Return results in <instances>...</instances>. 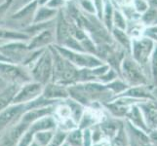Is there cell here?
<instances>
[{"label":"cell","mask_w":157,"mask_h":146,"mask_svg":"<svg viewBox=\"0 0 157 146\" xmlns=\"http://www.w3.org/2000/svg\"><path fill=\"white\" fill-rule=\"evenodd\" d=\"M31 78L35 82L46 85L52 79L53 75V58L49 48H46L39 58L29 67Z\"/></svg>","instance_id":"cell-1"},{"label":"cell","mask_w":157,"mask_h":146,"mask_svg":"<svg viewBox=\"0 0 157 146\" xmlns=\"http://www.w3.org/2000/svg\"><path fill=\"white\" fill-rule=\"evenodd\" d=\"M53 46L64 58H67L68 62L78 68H94L104 64L100 58L92 54L72 51L57 44H53Z\"/></svg>","instance_id":"cell-2"},{"label":"cell","mask_w":157,"mask_h":146,"mask_svg":"<svg viewBox=\"0 0 157 146\" xmlns=\"http://www.w3.org/2000/svg\"><path fill=\"white\" fill-rule=\"evenodd\" d=\"M0 78L9 83L18 85L31 81L29 69L21 63L0 62Z\"/></svg>","instance_id":"cell-3"},{"label":"cell","mask_w":157,"mask_h":146,"mask_svg":"<svg viewBox=\"0 0 157 146\" xmlns=\"http://www.w3.org/2000/svg\"><path fill=\"white\" fill-rule=\"evenodd\" d=\"M29 52L28 43L25 41H7L0 46V53L10 62L21 64Z\"/></svg>","instance_id":"cell-4"},{"label":"cell","mask_w":157,"mask_h":146,"mask_svg":"<svg viewBox=\"0 0 157 146\" xmlns=\"http://www.w3.org/2000/svg\"><path fill=\"white\" fill-rule=\"evenodd\" d=\"M43 88H44V85L35 82V81L33 82L29 81L28 83H25L18 90L12 101L13 104H24L38 99V96L42 94Z\"/></svg>","instance_id":"cell-5"},{"label":"cell","mask_w":157,"mask_h":146,"mask_svg":"<svg viewBox=\"0 0 157 146\" xmlns=\"http://www.w3.org/2000/svg\"><path fill=\"white\" fill-rule=\"evenodd\" d=\"M122 73L124 79L131 85H140L145 82L142 70L137 62H133L130 58H125L122 62Z\"/></svg>","instance_id":"cell-6"},{"label":"cell","mask_w":157,"mask_h":146,"mask_svg":"<svg viewBox=\"0 0 157 146\" xmlns=\"http://www.w3.org/2000/svg\"><path fill=\"white\" fill-rule=\"evenodd\" d=\"M53 44H55V31L50 28L37 32L28 42V49L29 51H35L46 49Z\"/></svg>","instance_id":"cell-7"},{"label":"cell","mask_w":157,"mask_h":146,"mask_svg":"<svg viewBox=\"0 0 157 146\" xmlns=\"http://www.w3.org/2000/svg\"><path fill=\"white\" fill-rule=\"evenodd\" d=\"M55 44L62 45L70 36L69 32V21L66 17L63 8L59 9L55 19Z\"/></svg>","instance_id":"cell-8"},{"label":"cell","mask_w":157,"mask_h":146,"mask_svg":"<svg viewBox=\"0 0 157 146\" xmlns=\"http://www.w3.org/2000/svg\"><path fill=\"white\" fill-rule=\"evenodd\" d=\"M152 41L150 39L144 38L140 40H136L133 42V55L139 63L147 62L149 57V54L152 50Z\"/></svg>","instance_id":"cell-9"},{"label":"cell","mask_w":157,"mask_h":146,"mask_svg":"<svg viewBox=\"0 0 157 146\" xmlns=\"http://www.w3.org/2000/svg\"><path fill=\"white\" fill-rule=\"evenodd\" d=\"M43 97L47 99H67L69 97L68 90L64 87L63 85L58 84V83H48L43 88L42 92Z\"/></svg>","instance_id":"cell-10"},{"label":"cell","mask_w":157,"mask_h":146,"mask_svg":"<svg viewBox=\"0 0 157 146\" xmlns=\"http://www.w3.org/2000/svg\"><path fill=\"white\" fill-rule=\"evenodd\" d=\"M140 107L149 131L157 129V103L152 101L143 102Z\"/></svg>","instance_id":"cell-11"},{"label":"cell","mask_w":157,"mask_h":146,"mask_svg":"<svg viewBox=\"0 0 157 146\" xmlns=\"http://www.w3.org/2000/svg\"><path fill=\"white\" fill-rule=\"evenodd\" d=\"M59 10L47 7L46 5H41L36 9L32 18L31 24H41L55 20L58 15Z\"/></svg>","instance_id":"cell-12"},{"label":"cell","mask_w":157,"mask_h":146,"mask_svg":"<svg viewBox=\"0 0 157 146\" xmlns=\"http://www.w3.org/2000/svg\"><path fill=\"white\" fill-rule=\"evenodd\" d=\"M25 108L24 104H13L0 111V129L6 127L8 124L17 117Z\"/></svg>","instance_id":"cell-13"},{"label":"cell","mask_w":157,"mask_h":146,"mask_svg":"<svg viewBox=\"0 0 157 146\" xmlns=\"http://www.w3.org/2000/svg\"><path fill=\"white\" fill-rule=\"evenodd\" d=\"M38 6L39 5H38V2H37V0H33V1H31L29 3L24 4L23 7L11 16V19L21 21V20L28 19L31 17V16H32V18H33V15L35 13L36 9L38 8Z\"/></svg>","instance_id":"cell-14"},{"label":"cell","mask_w":157,"mask_h":146,"mask_svg":"<svg viewBox=\"0 0 157 146\" xmlns=\"http://www.w3.org/2000/svg\"><path fill=\"white\" fill-rule=\"evenodd\" d=\"M127 114H128L130 120H131V122L134 126L140 128V129H143V131H144L145 133L149 132V129L147 125V123H145V121H144L143 112L138 106H132L128 110Z\"/></svg>","instance_id":"cell-15"},{"label":"cell","mask_w":157,"mask_h":146,"mask_svg":"<svg viewBox=\"0 0 157 146\" xmlns=\"http://www.w3.org/2000/svg\"><path fill=\"white\" fill-rule=\"evenodd\" d=\"M30 36L24 31H19L10 28H0V40L5 41H25L29 40Z\"/></svg>","instance_id":"cell-16"},{"label":"cell","mask_w":157,"mask_h":146,"mask_svg":"<svg viewBox=\"0 0 157 146\" xmlns=\"http://www.w3.org/2000/svg\"><path fill=\"white\" fill-rule=\"evenodd\" d=\"M17 86L18 85L12 84L0 92V111L5 109L13 101L14 97L19 90Z\"/></svg>","instance_id":"cell-17"},{"label":"cell","mask_w":157,"mask_h":146,"mask_svg":"<svg viewBox=\"0 0 157 146\" xmlns=\"http://www.w3.org/2000/svg\"><path fill=\"white\" fill-rule=\"evenodd\" d=\"M55 126H56V122L54 121V119L52 117L44 116L37 119V121L32 125L30 131L34 133L40 131H49V129H53Z\"/></svg>","instance_id":"cell-18"},{"label":"cell","mask_w":157,"mask_h":146,"mask_svg":"<svg viewBox=\"0 0 157 146\" xmlns=\"http://www.w3.org/2000/svg\"><path fill=\"white\" fill-rule=\"evenodd\" d=\"M124 95L130 99H152V96L149 94V92L145 90L144 87H134L126 92H124Z\"/></svg>","instance_id":"cell-19"},{"label":"cell","mask_w":157,"mask_h":146,"mask_svg":"<svg viewBox=\"0 0 157 146\" xmlns=\"http://www.w3.org/2000/svg\"><path fill=\"white\" fill-rule=\"evenodd\" d=\"M53 137V133L50 131H40L34 133V140L40 146H47Z\"/></svg>","instance_id":"cell-20"},{"label":"cell","mask_w":157,"mask_h":146,"mask_svg":"<svg viewBox=\"0 0 157 146\" xmlns=\"http://www.w3.org/2000/svg\"><path fill=\"white\" fill-rule=\"evenodd\" d=\"M112 17H113V10L111 4L106 1L104 5V12H102V18H104L105 24L108 29L112 28Z\"/></svg>","instance_id":"cell-21"},{"label":"cell","mask_w":157,"mask_h":146,"mask_svg":"<svg viewBox=\"0 0 157 146\" xmlns=\"http://www.w3.org/2000/svg\"><path fill=\"white\" fill-rule=\"evenodd\" d=\"M113 32V36H114V38L120 43V44L125 47L126 49H130L131 48V41H130L129 37L126 35V33L124 32V30H121V29H118V28H115L112 30Z\"/></svg>","instance_id":"cell-22"},{"label":"cell","mask_w":157,"mask_h":146,"mask_svg":"<svg viewBox=\"0 0 157 146\" xmlns=\"http://www.w3.org/2000/svg\"><path fill=\"white\" fill-rule=\"evenodd\" d=\"M77 7L82 12L89 15H96V8L93 0H77Z\"/></svg>","instance_id":"cell-23"},{"label":"cell","mask_w":157,"mask_h":146,"mask_svg":"<svg viewBox=\"0 0 157 146\" xmlns=\"http://www.w3.org/2000/svg\"><path fill=\"white\" fill-rule=\"evenodd\" d=\"M97 121V115L93 111H86L83 112L82 117L80 118V125L82 128L89 127L91 125H94Z\"/></svg>","instance_id":"cell-24"},{"label":"cell","mask_w":157,"mask_h":146,"mask_svg":"<svg viewBox=\"0 0 157 146\" xmlns=\"http://www.w3.org/2000/svg\"><path fill=\"white\" fill-rule=\"evenodd\" d=\"M112 23L114 24L115 28L121 29V30H125V28H126L125 19H124L123 15L120 12H118V11H114V12H113Z\"/></svg>","instance_id":"cell-25"},{"label":"cell","mask_w":157,"mask_h":146,"mask_svg":"<svg viewBox=\"0 0 157 146\" xmlns=\"http://www.w3.org/2000/svg\"><path fill=\"white\" fill-rule=\"evenodd\" d=\"M105 87L107 90L112 91L114 94H119V93H121V92L125 91L127 86L125 83L121 82V81H111V82L108 83Z\"/></svg>","instance_id":"cell-26"},{"label":"cell","mask_w":157,"mask_h":146,"mask_svg":"<svg viewBox=\"0 0 157 146\" xmlns=\"http://www.w3.org/2000/svg\"><path fill=\"white\" fill-rule=\"evenodd\" d=\"M68 142L72 146H81L83 143L82 134L79 131H73L68 137Z\"/></svg>","instance_id":"cell-27"},{"label":"cell","mask_w":157,"mask_h":146,"mask_svg":"<svg viewBox=\"0 0 157 146\" xmlns=\"http://www.w3.org/2000/svg\"><path fill=\"white\" fill-rule=\"evenodd\" d=\"M66 138H67V134L63 132H59L55 137H53L51 141L47 146H61L63 143L64 140H66Z\"/></svg>","instance_id":"cell-28"},{"label":"cell","mask_w":157,"mask_h":146,"mask_svg":"<svg viewBox=\"0 0 157 146\" xmlns=\"http://www.w3.org/2000/svg\"><path fill=\"white\" fill-rule=\"evenodd\" d=\"M12 4H13V0H4L3 2L0 3V21L3 20L5 15L10 10Z\"/></svg>","instance_id":"cell-29"},{"label":"cell","mask_w":157,"mask_h":146,"mask_svg":"<svg viewBox=\"0 0 157 146\" xmlns=\"http://www.w3.org/2000/svg\"><path fill=\"white\" fill-rule=\"evenodd\" d=\"M45 5L49 8L59 10V9H63L66 7L67 3L64 2L63 0H49Z\"/></svg>","instance_id":"cell-30"},{"label":"cell","mask_w":157,"mask_h":146,"mask_svg":"<svg viewBox=\"0 0 157 146\" xmlns=\"http://www.w3.org/2000/svg\"><path fill=\"white\" fill-rule=\"evenodd\" d=\"M116 77V73L113 69H108L107 71L102 74L101 76H100V80L102 81V82H105V83H108V82H111V81H113L115 79Z\"/></svg>","instance_id":"cell-31"},{"label":"cell","mask_w":157,"mask_h":146,"mask_svg":"<svg viewBox=\"0 0 157 146\" xmlns=\"http://www.w3.org/2000/svg\"><path fill=\"white\" fill-rule=\"evenodd\" d=\"M33 138H34V133L29 131V133H26L25 134L23 138H21V140L19 143V146H29Z\"/></svg>","instance_id":"cell-32"},{"label":"cell","mask_w":157,"mask_h":146,"mask_svg":"<svg viewBox=\"0 0 157 146\" xmlns=\"http://www.w3.org/2000/svg\"><path fill=\"white\" fill-rule=\"evenodd\" d=\"M58 115L59 117H62L63 119H67L70 118L71 116V112H70V108L68 105H63L59 106L58 108Z\"/></svg>","instance_id":"cell-33"},{"label":"cell","mask_w":157,"mask_h":146,"mask_svg":"<svg viewBox=\"0 0 157 146\" xmlns=\"http://www.w3.org/2000/svg\"><path fill=\"white\" fill-rule=\"evenodd\" d=\"M152 73L154 82L157 85V47L155 48V51L152 57Z\"/></svg>","instance_id":"cell-34"},{"label":"cell","mask_w":157,"mask_h":146,"mask_svg":"<svg viewBox=\"0 0 157 146\" xmlns=\"http://www.w3.org/2000/svg\"><path fill=\"white\" fill-rule=\"evenodd\" d=\"M126 145V138L122 131L117 133V137L115 138V146H125Z\"/></svg>","instance_id":"cell-35"},{"label":"cell","mask_w":157,"mask_h":146,"mask_svg":"<svg viewBox=\"0 0 157 146\" xmlns=\"http://www.w3.org/2000/svg\"><path fill=\"white\" fill-rule=\"evenodd\" d=\"M135 6L139 12H144L147 9V5L144 2V0H135Z\"/></svg>","instance_id":"cell-36"},{"label":"cell","mask_w":157,"mask_h":146,"mask_svg":"<svg viewBox=\"0 0 157 146\" xmlns=\"http://www.w3.org/2000/svg\"><path fill=\"white\" fill-rule=\"evenodd\" d=\"M148 137H149V141L153 145L157 146V129H150L148 133Z\"/></svg>","instance_id":"cell-37"},{"label":"cell","mask_w":157,"mask_h":146,"mask_svg":"<svg viewBox=\"0 0 157 146\" xmlns=\"http://www.w3.org/2000/svg\"><path fill=\"white\" fill-rule=\"evenodd\" d=\"M83 138V144L84 146H90L92 141H91V133L89 129H86L84 132V134L82 136Z\"/></svg>","instance_id":"cell-38"},{"label":"cell","mask_w":157,"mask_h":146,"mask_svg":"<svg viewBox=\"0 0 157 146\" xmlns=\"http://www.w3.org/2000/svg\"><path fill=\"white\" fill-rule=\"evenodd\" d=\"M156 16H157L156 11H154V10H150V11H148V12L147 13V15H145L144 20L147 21V23H150L151 21H153V20L156 19Z\"/></svg>","instance_id":"cell-39"},{"label":"cell","mask_w":157,"mask_h":146,"mask_svg":"<svg viewBox=\"0 0 157 146\" xmlns=\"http://www.w3.org/2000/svg\"><path fill=\"white\" fill-rule=\"evenodd\" d=\"M0 62H9L8 59H7L6 58H5L1 53H0Z\"/></svg>","instance_id":"cell-40"},{"label":"cell","mask_w":157,"mask_h":146,"mask_svg":"<svg viewBox=\"0 0 157 146\" xmlns=\"http://www.w3.org/2000/svg\"><path fill=\"white\" fill-rule=\"evenodd\" d=\"M140 146H155V145H153L151 142H148V143H144V144H140Z\"/></svg>","instance_id":"cell-41"},{"label":"cell","mask_w":157,"mask_h":146,"mask_svg":"<svg viewBox=\"0 0 157 146\" xmlns=\"http://www.w3.org/2000/svg\"><path fill=\"white\" fill-rule=\"evenodd\" d=\"M21 1H23L24 4H26V3H29L31 1H33V0H21Z\"/></svg>","instance_id":"cell-42"},{"label":"cell","mask_w":157,"mask_h":146,"mask_svg":"<svg viewBox=\"0 0 157 146\" xmlns=\"http://www.w3.org/2000/svg\"><path fill=\"white\" fill-rule=\"evenodd\" d=\"M29 146H40V145H39V144H37V143L34 141V142H31Z\"/></svg>","instance_id":"cell-43"},{"label":"cell","mask_w":157,"mask_h":146,"mask_svg":"<svg viewBox=\"0 0 157 146\" xmlns=\"http://www.w3.org/2000/svg\"><path fill=\"white\" fill-rule=\"evenodd\" d=\"M63 1H64V2H66V3L67 4V3H69V2H72L73 0H63Z\"/></svg>","instance_id":"cell-44"},{"label":"cell","mask_w":157,"mask_h":146,"mask_svg":"<svg viewBox=\"0 0 157 146\" xmlns=\"http://www.w3.org/2000/svg\"><path fill=\"white\" fill-rule=\"evenodd\" d=\"M61 146H68V144H67V143H66V144H62Z\"/></svg>","instance_id":"cell-45"},{"label":"cell","mask_w":157,"mask_h":146,"mask_svg":"<svg viewBox=\"0 0 157 146\" xmlns=\"http://www.w3.org/2000/svg\"><path fill=\"white\" fill-rule=\"evenodd\" d=\"M133 146H140V144H137V143H136V144H134Z\"/></svg>","instance_id":"cell-46"}]
</instances>
